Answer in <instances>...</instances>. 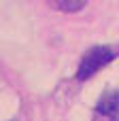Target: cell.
Here are the masks:
<instances>
[{"mask_svg":"<svg viewBox=\"0 0 119 121\" xmlns=\"http://www.w3.org/2000/svg\"><path fill=\"white\" fill-rule=\"evenodd\" d=\"M115 49L109 47V45H94L89 47L81 62H79V68H77V79L79 81H89L94 74H98L102 68H106L113 60H115Z\"/></svg>","mask_w":119,"mask_h":121,"instance_id":"obj_1","label":"cell"},{"mask_svg":"<svg viewBox=\"0 0 119 121\" xmlns=\"http://www.w3.org/2000/svg\"><path fill=\"white\" fill-rule=\"evenodd\" d=\"M49 4L62 13H77L87 4V0H49Z\"/></svg>","mask_w":119,"mask_h":121,"instance_id":"obj_3","label":"cell"},{"mask_svg":"<svg viewBox=\"0 0 119 121\" xmlns=\"http://www.w3.org/2000/svg\"><path fill=\"white\" fill-rule=\"evenodd\" d=\"M96 115L104 117L106 121H119V91H106L96 102Z\"/></svg>","mask_w":119,"mask_h":121,"instance_id":"obj_2","label":"cell"}]
</instances>
